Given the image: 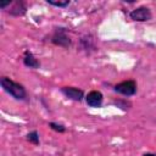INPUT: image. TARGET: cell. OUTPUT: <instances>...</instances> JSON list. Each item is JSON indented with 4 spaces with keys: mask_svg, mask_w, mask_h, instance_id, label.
Instances as JSON below:
<instances>
[{
    "mask_svg": "<svg viewBox=\"0 0 156 156\" xmlns=\"http://www.w3.org/2000/svg\"><path fill=\"white\" fill-rule=\"evenodd\" d=\"M85 102L90 107H100L104 101V95L99 90H91L85 95Z\"/></svg>",
    "mask_w": 156,
    "mask_h": 156,
    "instance_id": "6",
    "label": "cell"
},
{
    "mask_svg": "<svg viewBox=\"0 0 156 156\" xmlns=\"http://www.w3.org/2000/svg\"><path fill=\"white\" fill-rule=\"evenodd\" d=\"M60 91L67 99L73 100V101H78V102H80L85 98L84 90L80 88H76V87H62V88H60Z\"/></svg>",
    "mask_w": 156,
    "mask_h": 156,
    "instance_id": "5",
    "label": "cell"
},
{
    "mask_svg": "<svg viewBox=\"0 0 156 156\" xmlns=\"http://www.w3.org/2000/svg\"><path fill=\"white\" fill-rule=\"evenodd\" d=\"M0 85L13 99H16V100H26L27 99V90H26V88L22 84L12 80L11 78L1 77L0 78Z\"/></svg>",
    "mask_w": 156,
    "mask_h": 156,
    "instance_id": "1",
    "label": "cell"
},
{
    "mask_svg": "<svg viewBox=\"0 0 156 156\" xmlns=\"http://www.w3.org/2000/svg\"><path fill=\"white\" fill-rule=\"evenodd\" d=\"M26 140L29 141L33 145H39V133L37 130H32L29 133H27L26 135Z\"/></svg>",
    "mask_w": 156,
    "mask_h": 156,
    "instance_id": "9",
    "label": "cell"
},
{
    "mask_svg": "<svg viewBox=\"0 0 156 156\" xmlns=\"http://www.w3.org/2000/svg\"><path fill=\"white\" fill-rule=\"evenodd\" d=\"M129 17L132 21H135V22H146L152 18V13L149 7L139 6L129 12Z\"/></svg>",
    "mask_w": 156,
    "mask_h": 156,
    "instance_id": "4",
    "label": "cell"
},
{
    "mask_svg": "<svg viewBox=\"0 0 156 156\" xmlns=\"http://www.w3.org/2000/svg\"><path fill=\"white\" fill-rule=\"evenodd\" d=\"M46 2L51 6H56V7H67L71 1L69 0H65V1H52V0H46Z\"/></svg>",
    "mask_w": 156,
    "mask_h": 156,
    "instance_id": "12",
    "label": "cell"
},
{
    "mask_svg": "<svg viewBox=\"0 0 156 156\" xmlns=\"http://www.w3.org/2000/svg\"><path fill=\"white\" fill-rule=\"evenodd\" d=\"M51 43L56 46H61V48H65V49H68L72 44L71 41V38L68 37L67 34V30L62 27L60 28H55L52 35H51Z\"/></svg>",
    "mask_w": 156,
    "mask_h": 156,
    "instance_id": "2",
    "label": "cell"
},
{
    "mask_svg": "<svg viewBox=\"0 0 156 156\" xmlns=\"http://www.w3.org/2000/svg\"><path fill=\"white\" fill-rule=\"evenodd\" d=\"M48 126H49V128H50V129H52V130H54V132H56V133H65V132L67 130V128H66L63 124H61V123L49 122V123H48Z\"/></svg>",
    "mask_w": 156,
    "mask_h": 156,
    "instance_id": "10",
    "label": "cell"
},
{
    "mask_svg": "<svg viewBox=\"0 0 156 156\" xmlns=\"http://www.w3.org/2000/svg\"><path fill=\"white\" fill-rule=\"evenodd\" d=\"M12 5V1H6V2H0V7L1 10H5L7 6H11Z\"/></svg>",
    "mask_w": 156,
    "mask_h": 156,
    "instance_id": "13",
    "label": "cell"
},
{
    "mask_svg": "<svg viewBox=\"0 0 156 156\" xmlns=\"http://www.w3.org/2000/svg\"><path fill=\"white\" fill-rule=\"evenodd\" d=\"M26 11H27V7H26L24 2H23V1H16V2L12 4V7H11V10L9 11V13H10L11 16L20 17V16H23V15L26 13Z\"/></svg>",
    "mask_w": 156,
    "mask_h": 156,
    "instance_id": "8",
    "label": "cell"
},
{
    "mask_svg": "<svg viewBox=\"0 0 156 156\" xmlns=\"http://www.w3.org/2000/svg\"><path fill=\"white\" fill-rule=\"evenodd\" d=\"M113 90L124 96H133L136 93V82L134 79H127L113 85Z\"/></svg>",
    "mask_w": 156,
    "mask_h": 156,
    "instance_id": "3",
    "label": "cell"
},
{
    "mask_svg": "<svg viewBox=\"0 0 156 156\" xmlns=\"http://www.w3.org/2000/svg\"><path fill=\"white\" fill-rule=\"evenodd\" d=\"M112 104H113V105H116L117 107H119V108H121V110H123V111H127V110L132 106V104H130L129 101H127V100H121V99L115 100Z\"/></svg>",
    "mask_w": 156,
    "mask_h": 156,
    "instance_id": "11",
    "label": "cell"
},
{
    "mask_svg": "<svg viewBox=\"0 0 156 156\" xmlns=\"http://www.w3.org/2000/svg\"><path fill=\"white\" fill-rule=\"evenodd\" d=\"M22 61H23V65L26 67H29V68H33V69H37L40 67V62L38 61V58L29 51V50H26L23 52V57H22Z\"/></svg>",
    "mask_w": 156,
    "mask_h": 156,
    "instance_id": "7",
    "label": "cell"
},
{
    "mask_svg": "<svg viewBox=\"0 0 156 156\" xmlns=\"http://www.w3.org/2000/svg\"><path fill=\"white\" fill-rule=\"evenodd\" d=\"M141 156H156V154H155V152H145V154H143Z\"/></svg>",
    "mask_w": 156,
    "mask_h": 156,
    "instance_id": "14",
    "label": "cell"
}]
</instances>
